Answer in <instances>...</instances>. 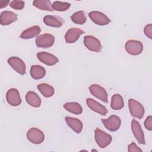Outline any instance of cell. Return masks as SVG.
I'll return each mask as SVG.
<instances>
[{
    "label": "cell",
    "instance_id": "1",
    "mask_svg": "<svg viewBox=\"0 0 152 152\" xmlns=\"http://www.w3.org/2000/svg\"><path fill=\"white\" fill-rule=\"evenodd\" d=\"M94 139L98 146L102 148H104L110 144L112 137L110 134L97 128L94 130Z\"/></svg>",
    "mask_w": 152,
    "mask_h": 152
},
{
    "label": "cell",
    "instance_id": "2",
    "mask_svg": "<svg viewBox=\"0 0 152 152\" xmlns=\"http://www.w3.org/2000/svg\"><path fill=\"white\" fill-rule=\"evenodd\" d=\"M128 107L132 116L138 119H141L144 115V108L143 106L138 101L133 99L128 100Z\"/></svg>",
    "mask_w": 152,
    "mask_h": 152
},
{
    "label": "cell",
    "instance_id": "3",
    "mask_svg": "<svg viewBox=\"0 0 152 152\" xmlns=\"http://www.w3.org/2000/svg\"><path fill=\"white\" fill-rule=\"evenodd\" d=\"M26 136L27 140L34 144H40L45 140L43 132L40 129L34 127L31 128L28 130Z\"/></svg>",
    "mask_w": 152,
    "mask_h": 152
},
{
    "label": "cell",
    "instance_id": "4",
    "mask_svg": "<svg viewBox=\"0 0 152 152\" xmlns=\"http://www.w3.org/2000/svg\"><path fill=\"white\" fill-rule=\"evenodd\" d=\"M84 45L90 51L100 52L102 50V46L100 40L94 36L87 35L84 37Z\"/></svg>",
    "mask_w": 152,
    "mask_h": 152
},
{
    "label": "cell",
    "instance_id": "5",
    "mask_svg": "<svg viewBox=\"0 0 152 152\" xmlns=\"http://www.w3.org/2000/svg\"><path fill=\"white\" fill-rule=\"evenodd\" d=\"M36 45L38 48H49L54 44L55 37L49 33L42 34L36 38Z\"/></svg>",
    "mask_w": 152,
    "mask_h": 152
},
{
    "label": "cell",
    "instance_id": "6",
    "mask_svg": "<svg viewBox=\"0 0 152 152\" xmlns=\"http://www.w3.org/2000/svg\"><path fill=\"white\" fill-rule=\"evenodd\" d=\"M126 51L132 55H138L143 50L142 43L136 40H129L125 45Z\"/></svg>",
    "mask_w": 152,
    "mask_h": 152
},
{
    "label": "cell",
    "instance_id": "7",
    "mask_svg": "<svg viewBox=\"0 0 152 152\" xmlns=\"http://www.w3.org/2000/svg\"><path fill=\"white\" fill-rule=\"evenodd\" d=\"M102 122L104 127L112 132L119 129L121 125V120L116 115H112L107 119H102Z\"/></svg>",
    "mask_w": 152,
    "mask_h": 152
},
{
    "label": "cell",
    "instance_id": "8",
    "mask_svg": "<svg viewBox=\"0 0 152 152\" xmlns=\"http://www.w3.org/2000/svg\"><path fill=\"white\" fill-rule=\"evenodd\" d=\"M8 64L19 74L24 75L26 72V66L24 62L20 58L11 56L8 59Z\"/></svg>",
    "mask_w": 152,
    "mask_h": 152
},
{
    "label": "cell",
    "instance_id": "9",
    "mask_svg": "<svg viewBox=\"0 0 152 152\" xmlns=\"http://www.w3.org/2000/svg\"><path fill=\"white\" fill-rule=\"evenodd\" d=\"M90 93L96 98L104 103L108 102V95L106 90L100 86L93 84L89 87Z\"/></svg>",
    "mask_w": 152,
    "mask_h": 152
},
{
    "label": "cell",
    "instance_id": "10",
    "mask_svg": "<svg viewBox=\"0 0 152 152\" xmlns=\"http://www.w3.org/2000/svg\"><path fill=\"white\" fill-rule=\"evenodd\" d=\"M88 17L95 24L99 26H105L110 22V20L107 16L98 11L90 12L88 13Z\"/></svg>",
    "mask_w": 152,
    "mask_h": 152
},
{
    "label": "cell",
    "instance_id": "11",
    "mask_svg": "<svg viewBox=\"0 0 152 152\" xmlns=\"http://www.w3.org/2000/svg\"><path fill=\"white\" fill-rule=\"evenodd\" d=\"M6 100L9 104L12 106H19L21 103V99L18 90L15 88L9 89L6 93Z\"/></svg>",
    "mask_w": 152,
    "mask_h": 152
},
{
    "label": "cell",
    "instance_id": "12",
    "mask_svg": "<svg viewBox=\"0 0 152 152\" xmlns=\"http://www.w3.org/2000/svg\"><path fill=\"white\" fill-rule=\"evenodd\" d=\"M131 129L137 141L141 144H145L144 134L141 126L140 123L134 119L131 121Z\"/></svg>",
    "mask_w": 152,
    "mask_h": 152
},
{
    "label": "cell",
    "instance_id": "13",
    "mask_svg": "<svg viewBox=\"0 0 152 152\" xmlns=\"http://www.w3.org/2000/svg\"><path fill=\"white\" fill-rule=\"evenodd\" d=\"M37 57L41 62L49 66L54 65L59 62V59L56 56L46 52H38Z\"/></svg>",
    "mask_w": 152,
    "mask_h": 152
},
{
    "label": "cell",
    "instance_id": "14",
    "mask_svg": "<svg viewBox=\"0 0 152 152\" xmlns=\"http://www.w3.org/2000/svg\"><path fill=\"white\" fill-rule=\"evenodd\" d=\"M84 33V31L79 28H70L65 34V40L67 43H73L75 42Z\"/></svg>",
    "mask_w": 152,
    "mask_h": 152
},
{
    "label": "cell",
    "instance_id": "15",
    "mask_svg": "<svg viewBox=\"0 0 152 152\" xmlns=\"http://www.w3.org/2000/svg\"><path fill=\"white\" fill-rule=\"evenodd\" d=\"M86 103L88 107L93 111L103 116H105L107 113V110L106 107L95 100L91 98H87L86 99Z\"/></svg>",
    "mask_w": 152,
    "mask_h": 152
},
{
    "label": "cell",
    "instance_id": "16",
    "mask_svg": "<svg viewBox=\"0 0 152 152\" xmlns=\"http://www.w3.org/2000/svg\"><path fill=\"white\" fill-rule=\"evenodd\" d=\"M17 20V15L12 11H4L0 16V23L2 26L10 25Z\"/></svg>",
    "mask_w": 152,
    "mask_h": 152
},
{
    "label": "cell",
    "instance_id": "17",
    "mask_svg": "<svg viewBox=\"0 0 152 152\" xmlns=\"http://www.w3.org/2000/svg\"><path fill=\"white\" fill-rule=\"evenodd\" d=\"M43 22L46 26L50 27H60L64 23V20L59 16L47 15L44 17Z\"/></svg>",
    "mask_w": 152,
    "mask_h": 152
},
{
    "label": "cell",
    "instance_id": "18",
    "mask_svg": "<svg viewBox=\"0 0 152 152\" xmlns=\"http://www.w3.org/2000/svg\"><path fill=\"white\" fill-rule=\"evenodd\" d=\"M65 122L76 133L79 134L82 131L83 125L82 122L75 118L66 116L65 118Z\"/></svg>",
    "mask_w": 152,
    "mask_h": 152
},
{
    "label": "cell",
    "instance_id": "19",
    "mask_svg": "<svg viewBox=\"0 0 152 152\" xmlns=\"http://www.w3.org/2000/svg\"><path fill=\"white\" fill-rule=\"evenodd\" d=\"M26 101L31 106L39 107L41 105V99L37 93L33 91H29L26 94Z\"/></svg>",
    "mask_w": 152,
    "mask_h": 152
},
{
    "label": "cell",
    "instance_id": "20",
    "mask_svg": "<svg viewBox=\"0 0 152 152\" xmlns=\"http://www.w3.org/2000/svg\"><path fill=\"white\" fill-rule=\"evenodd\" d=\"M40 31L41 28L39 26H33L24 30L20 37L23 39H30L37 36Z\"/></svg>",
    "mask_w": 152,
    "mask_h": 152
},
{
    "label": "cell",
    "instance_id": "21",
    "mask_svg": "<svg viewBox=\"0 0 152 152\" xmlns=\"http://www.w3.org/2000/svg\"><path fill=\"white\" fill-rule=\"evenodd\" d=\"M46 75V69L39 65H32L30 68V75L34 80H39Z\"/></svg>",
    "mask_w": 152,
    "mask_h": 152
},
{
    "label": "cell",
    "instance_id": "22",
    "mask_svg": "<svg viewBox=\"0 0 152 152\" xmlns=\"http://www.w3.org/2000/svg\"><path fill=\"white\" fill-rule=\"evenodd\" d=\"M37 87L40 93L45 97H50L54 94L55 90L53 87L47 83L39 84Z\"/></svg>",
    "mask_w": 152,
    "mask_h": 152
},
{
    "label": "cell",
    "instance_id": "23",
    "mask_svg": "<svg viewBox=\"0 0 152 152\" xmlns=\"http://www.w3.org/2000/svg\"><path fill=\"white\" fill-rule=\"evenodd\" d=\"M63 106L65 110L75 115H80L83 112L81 106L77 102H67Z\"/></svg>",
    "mask_w": 152,
    "mask_h": 152
},
{
    "label": "cell",
    "instance_id": "24",
    "mask_svg": "<svg viewBox=\"0 0 152 152\" xmlns=\"http://www.w3.org/2000/svg\"><path fill=\"white\" fill-rule=\"evenodd\" d=\"M124 106L122 97L119 94H115L111 98L110 107L113 110H121Z\"/></svg>",
    "mask_w": 152,
    "mask_h": 152
},
{
    "label": "cell",
    "instance_id": "25",
    "mask_svg": "<svg viewBox=\"0 0 152 152\" xmlns=\"http://www.w3.org/2000/svg\"><path fill=\"white\" fill-rule=\"evenodd\" d=\"M33 5L40 10L52 11V3L49 0H35L33 2Z\"/></svg>",
    "mask_w": 152,
    "mask_h": 152
},
{
    "label": "cell",
    "instance_id": "26",
    "mask_svg": "<svg viewBox=\"0 0 152 152\" xmlns=\"http://www.w3.org/2000/svg\"><path fill=\"white\" fill-rule=\"evenodd\" d=\"M71 19L74 23L81 25L86 23L87 17L83 11H78L73 13L71 16Z\"/></svg>",
    "mask_w": 152,
    "mask_h": 152
},
{
    "label": "cell",
    "instance_id": "27",
    "mask_svg": "<svg viewBox=\"0 0 152 152\" xmlns=\"http://www.w3.org/2000/svg\"><path fill=\"white\" fill-rule=\"evenodd\" d=\"M71 4L66 2L61 1H54L52 5L53 10L57 11H65L69 9Z\"/></svg>",
    "mask_w": 152,
    "mask_h": 152
},
{
    "label": "cell",
    "instance_id": "28",
    "mask_svg": "<svg viewBox=\"0 0 152 152\" xmlns=\"http://www.w3.org/2000/svg\"><path fill=\"white\" fill-rule=\"evenodd\" d=\"M25 2L23 1L17 0V1H12L10 3V6L14 9L17 10H21L24 7Z\"/></svg>",
    "mask_w": 152,
    "mask_h": 152
},
{
    "label": "cell",
    "instance_id": "29",
    "mask_svg": "<svg viewBox=\"0 0 152 152\" xmlns=\"http://www.w3.org/2000/svg\"><path fill=\"white\" fill-rule=\"evenodd\" d=\"M144 32L145 35L150 39H152V24H149L146 25L144 28Z\"/></svg>",
    "mask_w": 152,
    "mask_h": 152
},
{
    "label": "cell",
    "instance_id": "30",
    "mask_svg": "<svg viewBox=\"0 0 152 152\" xmlns=\"http://www.w3.org/2000/svg\"><path fill=\"white\" fill-rule=\"evenodd\" d=\"M144 125L145 128L148 131L152 130V116H151L150 115L147 117V118L144 121Z\"/></svg>",
    "mask_w": 152,
    "mask_h": 152
},
{
    "label": "cell",
    "instance_id": "31",
    "mask_svg": "<svg viewBox=\"0 0 152 152\" xmlns=\"http://www.w3.org/2000/svg\"><path fill=\"white\" fill-rule=\"evenodd\" d=\"M128 151L129 152L132 151H142V150L140 148L135 142H132L131 144H130L128 147Z\"/></svg>",
    "mask_w": 152,
    "mask_h": 152
},
{
    "label": "cell",
    "instance_id": "32",
    "mask_svg": "<svg viewBox=\"0 0 152 152\" xmlns=\"http://www.w3.org/2000/svg\"><path fill=\"white\" fill-rule=\"evenodd\" d=\"M9 2H10V1H0V8H3L4 7H6Z\"/></svg>",
    "mask_w": 152,
    "mask_h": 152
}]
</instances>
